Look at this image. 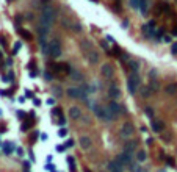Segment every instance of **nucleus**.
Here are the masks:
<instances>
[{
	"mask_svg": "<svg viewBox=\"0 0 177 172\" xmlns=\"http://www.w3.org/2000/svg\"><path fill=\"white\" fill-rule=\"evenodd\" d=\"M56 20V9L52 5H42L41 14H39V23L45 25V27H52Z\"/></svg>",
	"mask_w": 177,
	"mask_h": 172,
	"instance_id": "nucleus-1",
	"label": "nucleus"
},
{
	"mask_svg": "<svg viewBox=\"0 0 177 172\" xmlns=\"http://www.w3.org/2000/svg\"><path fill=\"white\" fill-rule=\"evenodd\" d=\"M63 53V47H61V42L58 38L49 41V45H47V55L52 56V58H60Z\"/></svg>",
	"mask_w": 177,
	"mask_h": 172,
	"instance_id": "nucleus-2",
	"label": "nucleus"
},
{
	"mask_svg": "<svg viewBox=\"0 0 177 172\" xmlns=\"http://www.w3.org/2000/svg\"><path fill=\"white\" fill-rule=\"evenodd\" d=\"M140 85H141L140 74H138V72H130V75L127 77V89H129V92H130L132 96H133V94H136V91H138Z\"/></svg>",
	"mask_w": 177,
	"mask_h": 172,
	"instance_id": "nucleus-3",
	"label": "nucleus"
},
{
	"mask_svg": "<svg viewBox=\"0 0 177 172\" xmlns=\"http://www.w3.org/2000/svg\"><path fill=\"white\" fill-rule=\"evenodd\" d=\"M94 113H96V116L102 121V122H111L113 121V117H111V114H110V111H108V108L107 106H104V105H97L96 108H94Z\"/></svg>",
	"mask_w": 177,
	"mask_h": 172,
	"instance_id": "nucleus-4",
	"label": "nucleus"
},
{
	"mask_svg": "<svg viewBox=\"0 0 177 172\" xmlns=\"http://www.w3.org/2000/svg\"><path fill=\"white\" fill-rule=\"evenodd\" d=\"M107 108H108V111H110V114H111L113 119H118L121 116V113H122V108H121V105L116 100H110V103L107 105Z\"/></svg>",
	"mask_w": 177,
	"mask_h": 172,
	"instance_id": "nucleus-5",
	"label": "nucleus"
},
{
	"mask_svg": "<svg viewBox=\"0 0 177 172\" xmlns=\"http://www.w3.org/2000/svg\"><path fill=\"white\" fill-rule=\"evenodd\" d=\"M100 75L104 78H108V80L113 78V75H115V66L110 64V63H104L100 66Z\"/></svg>",
	"mask_w": 177,
	"mask_h": 172,
	"instance_id": "nucleus-6",
	"label": "nucleus"
},
{
	"mask_svg": "<svg viewBox=\"0 0 177 172\" xmlns=\"http://www.w3.org/2000/svg\"><path fill=\"white\" fill-rule=\"evenodd\" d=\"M133 132H135V127H133V124H132V122H124V124H122V127H121V132H119V135H121V138L127 139L129 136H132V135H133Z\"/></svg>",
	"mask_w": 177,
	"mask_h": 172,
	"instance_id": "nucleus-7",
	"label": "nucleus"
},
{
	"mask_svg": "<svg viewBox=\"0 0 177 172\" xmlns=\"http://www.w3.org/2000/svg\"><path fill=\"white\" fill-rule=\"evenodd\" d=\"M66 94L71 97V99H83L85 96H86V92L82 89V88H67L66 89Z\"/></svg>",
	"mask_w": 177,
	"mask_h": 172,
	"instance_id": "nucleus-8",
	"label": "nucleus"
},
{
	"mask_svg": "<svg viewBox=\"0 0 177 172\" xmlns=\"http://www.w3.org/2000/svg\"><path fill=\"white\" fill-rule=\"evenodd\" d=\"M151 128L155 133H162L165 130V122L160 119H151Z\"/></svg>",
	"mask_w": 177,
	"mask_h": 172,
	"instance_id": "nucleus-9",
	"label": "nucleus"
},
{
	"mask_svg": "<svg viewBox=\"0 0 177 172\" xmlns=\"http://www.w3.org/2000/svg\"><path fill=\"white\" fill-rule=\"evenodd\" d=\"M108 97H110L111 100H116V99L121 97V89H119L115 83H111V85L108 86Z\"/></svg>",
	"mask_w": 177,
	"mask_h": 172,
	"instance_id": "nucleus-10",
	"label": "nucleus"
},
{
	"mask_svg": "<svg viewBox=\"0 0 177 172\" xmlns=\"http://www.w3.org/2000/svg\"><path fill=\"white\" fill-rule=\"evenodd\" d=\"M78 146H80L83 150H89V149L93 147V141H91L89 136L83 135V136H80V139H78Z\"/></svg>",
	"mask_w": 177,
	"mask_h": 172,
	"instance_id": "nucleus-11",
	"label": "nucleus"
},
{
	"mask_svg": "<svg viewBox=\"0 0 177 172\" xmlns=\"http://www.w3.org/2000/svg\"><path fill=\"white\" fill-rule=\"evenodd\" d=\"M115 160L119 161L122 166H127V164H130V161H132V153H129V152H122V153H119Z\"/></svg>",
	"mask_w": 177,
	"mask_h": 172,
	"instance_id": "nucleus-12",
	"label": "nucleus"
},
{
	"mask_svg": "<svg viewBox=\"0 0 177 172\" xmlns=\"http://www.w3.org/2000/svg\"><path fill=\"white\" fill-rule=\"evenodd\" d=\"M86 58H88V61H89V64H97L99 63V60H100V55H99V52L97 50H89L88 53H86Z\"/></svg>",
	"mask_w": 177,
	"mask_h": 172,
	"instance_id": "nucleus-13",
	"label": "nucleus"
},
{
	"mask_svg": "<svg viewBox=\"0 0 177 172\" xmlns=\"http://www.w3.org/2000/svg\"><path fill=\"white\" fill-rule=\"evenodd\" d=\"M69 117L74 119V121H78L82 117V110L78 106H71L69 108Z\"/></svg>",
	"mask_w": 177,
	"mask_h": 172,
	"instance_id": "nucleus-14",
	"label": "nucleus"
},
{
	"mask_svg": "<svg viewBox=\"0 0 177 172\" xmlns=\"http://www.w3.org/2000/svg\"><path fill=\"white\" fill-rule=\"evenodd\" d=\"M136 146H138V141H135V139H130V141H127V143L124 144V152L133 153V152L136 150Z\"/></svg>",
	"mask_w": 177,
	"mask_h": 172,
	"instance_id": "nucleus-15",
	"label": "nucleus"
},
{
	"mask_svg": "<svg viewBox=\"0 0 177 172\" xmlns=\"http://www.w3.org/2000/svg\"><path fill=\"white\" fill-rule=\"evenodd\" d=\"M108 171L110 172H124V166L119 163V161H111V163H108Z\"/></svg>",
	"mask_w": 177,
	"mask_h": 172,
	"instance_id": "nucleus-16",
	"label": "nucleus"
},
{
	"mask_svg": "<svg viewBox=\"0 0 177 172\" xmlns=\"http://www.w3.org/2000/svg\"><path fill=\"white\" fill-rule=\"evenodd\" d=\"M80 50H82L83 53H88L89 50H93L91 41H89V39H82V41H80Z\"/></svg>",
	"mask_w": 177,
	"mask_h": 172,
	"instance_id": "nucleus-17",
	"label": "nucleus"
},
{
	"mask_svg": "<svg viewBox=\"0 0 177 172\" xmlns=\"http://www.w3.org/2000/svg\"><path fill=\"white\" fill-rule=\"evenodd\" d=\"M127 67H129L130 72H138L140 67H141V64H140L138 60H129V61H127Z\"/></svg>",
	"mask_w": 177,
	"mask_h": 172,
	"instance_id": "nucleus-18",
	"label": "nucleus"
},
{
	"mask_svg": "<svg viewBox=\"0 0 177 172\" xmlns=\"http://www.w3.org/2000/svg\"><path fill=\"white\" fill-rule=\"evenodd\" d=\"M165 94L166 96H174L177 94V83H169L165 86Z\"/></svg>",
	"mask_w": 177,
	"mask_h": 172,
	"instance_id": "nucleus-19",
	"label": "nucleus"
},
{
	"mask_svg": "<svg viewBox=\"0 0 177 172\" xmlns=\"http://www.w3.org/2000/svg\"><path fill=\"white\" fill-rule=\"evenodd\" d=\"M149 88H151L152 94H154V92H158V91H160V83H158V80H157V78H152V80L149 81Z\"/></svg>",
	"mask_w": 177,
	"mask_h": 172,
	"instance_id": "nucleus-20",
	"label": "nucleus"
},
{
	"mask_svg": "<svg viewBox=\"0 0 177 172\" xmlns=\"http://www.w3.org/2000/svg\"><path fill=\"white\" fill-rule=\"evenodd\" d=\"M162 139H163L165 143H171V141H173V132L165 128V130L162 132Z\"/></svg>",
	"mask_w": 177,
	"mask_h": 172,
	"instance_id": "nucleus-21",
	"label": "nucleus"
},
{
	"mask_svg": "<svg viewBox=\"0 0 177 172\" xmlns=\"http://www.w3.org/2000/svg\"><path fill=\"white\" fill-rule=\"evenodd\" d=\"M38 34H39V39H41V38H45V36L49 34V27L39 23V27H38Z\"/></svg>",
	"mask_w": 177,
	"mask_h": 172,
	"instance_id": "nucleus-22",
	"label": "nucleus"
},
{
	"mask_svg": "<svg viewBox=\"0 0 177 172\" xmlns=\"http://www.w3.org/2000/svg\"><path fill=\"white\" fill-rule=\"evenodd\" d=\"M71 77H72L75 81H83V75H82V72H78V70H75V69L71 70Z\"/></svg>",
	"mask_w": 177,
	"mask_h": 172,
	"instance_id": "nucleus-23",
	"label": "nucleus"
},
{
	"mask_svg": "<svg viewBox=\"0 0 177 172\" xmlns=\"http://www.w3.org/2000/svg\"><path fill=\"white\" fill-rule=\"evenodd\" d=\"M69 30H72V31H75V33H80V31L83 30V27H82V23H78V22H71Z\"/></svg>",
	"mask_w": 177,
	"mask_h": 172,
	"instance_id": "nucleus-24",
	"label": "nucleus"
},
{
	"mask_svg": "<svg viewBox=\"0 0 177 172\" xmlns=\"http://www.w3.org/2000/svg\"><path fill=\"white\" fill-rule=\"evenodd\" d=\"M13 150H14V146L11 144V141H6V143L3 144V152H5L6 155H9Z\"/></svg>",
	"mask_w": 177,
	"mask_h": 172,
	"instance_id": "nucleus-25",
	"label": "nucleus"
},
{
	"mask_svg": "<svg viewBox=\"0 0 177 172\" xmlns=\"http://www.w3.org/2000/svg\"><path fill=\"white\" fill-rule=\"evenodd\" d=\"M151 94H152V91H151V88H149V86L141 88V97H143V99H147Z\"/></svg>",
	"mask_w": 177,
	"mask_h": 172,
	"instance_id": "nucleus-26",
	"label": "nucleus"
},
{
	"mask_svg": "<svg viewBox=\"0 0 177 172\" xmlns=\"http://www.w3.org/2000/svg\"><path fill=\"white\" fill-rule=\"evenodd\" d=\"M35 125V119H30L28 122H25V124H22V132H28L31 127Z\"/></svg>",
	"mask_w": 177,
	"mask_h": 172,
	"instance_id": "nucleus-27",
	"label": "nucleus"
},
{
	"mask_svg": "<svg viewBox=\"0 0 177 172\" xmlns=\"http://www.w3.org/2000/svg\"><path fill=\"white\" fill-rule=\"evenodd\" d=\"M146 158H147V153H146V150H140V152L136 153V160H138L140 163L146 161Z\"/></svg>",
	"mask_w": 177,
	"mask_h": 172,
	"instance_id": "nucleus-28",
	"label": "nucleus"
},
{
	"mask_svg": "<svg viewBox=\"0 0 177 172\" xmlns=\"http://www.w3.org/2000/svg\"><path fill=\"white\" fill-rule=\"evenodd\" d=\"M19 34H20L24 39H27V41H30V39H31V34H30L28 31H25L24 28H19Z\"/></svg>",
	"mask_w": 177,
	"mask_h": 172,
	"instance_id": "nucleus-29",
	"label": "nucleus"
},
{
	"mask_svg": "<svg viewBox=\"0 0 177 172\" xmlns=\"http://www.w3.org/2000/svg\"><path fill=\"white\" fill-rule=\"evenodd\" d=\"M162 9H163V13L171 14V6H169V3H162Z\"/></svg>",
	"mask_w": 177,
	"mask_h": 172,
	"instance_id": "nucleus-30",
	"label": "nucleus"
},
{
	"mask_svg": "<svg viewBox=\"0 0 177 172\" xmlns=\"http://www.w3.org/2000/svg\"><path fill=\"white\" fill-rule=\"evenodd\" d=\"M20 47H22V42H16V45L13 47V55H16V53L20 50Z\"/></svg>",
	"mask_w": 177,
	"mask_h": 172,
	"instance_id": "nucleus-31",
	"label": "nucleus"
},
{
	"mask_svg": "<svg viewBox=\"0 0 177 172\" xmlns=\"http://www.w3.org/2000/svg\"><path fill=\"white\" fill-rule=\"evenodd\" d=\"M144 113H146V114L152 119V116H154V110H152L151 106H146V108H144Z\"/></svg>",
	"mask_w": 177,
	"mask_h": 172,
	"instance_id": "nucleus-32",
	"label": "nucleus"
},
{
	"mask_svg": "<svg viewBox=\"0 0 177 172\" xmlns=\"http://www.w3.org/2000/svg\"><path fill=\"white\" fill-rule=\"evenodd\" d=\"M132 172H143V169L140 168V166H136V164H130V168H129Z\"/></svg>",
	"mask_w": 177,
	"mask_h": 172,
	"instance_id": "nucleus-33",
	"label": "nucleus"
},
{
	"mask_svg": "<svg viewBox=\"0 0 177 172\" xmlns=\"http://www.w3.org/2000/svg\"><path fill=\"white\" fill-rule=\"evenodd\" d=\"M61 25H63V27H66V28L69 30V27H71V20H67V19L64 17V19H61Z\"/></svg>",
	"mask_w": 177,
	"mask_h": 172,
	"instance_id": "nucleus-34",
	"label": "nucleus"
},
{
	"mask_svg": "<svg viewBox=\"0 0 177 172\" xmlns=\"http://www.w3.org/2000/svg\"><path fill=\"white\" fill-rule=\"evenodd\" d=\"M130 6L135 8V9H138L140 8V0H130Z\"/></svg>",
	"mask_w": 177,
	"mask_h": 172,
	"instance_id": "nucleus-35",
	"label": "nucleus"
},
{
	"mask_svg": "<svg viewBox=\"0 0 177 172\" xmlns=\"http://www.w3.org/2000/svg\"><path fill=\"white\" fill-rule=\"evenodd\" d=\"M100 47H102L105 52H108V53H110V49H108V44H107V41H100Z\"/></svg>",
	"mask_w": 177,
	"mask_h": 172,
	"instance_id": "nucleus-36",
	"label": "nucleus"
},
{
	"mask_svg": "<svg viewBox=\"0 0 177 172\" xmlns=\"http://www.w3.org/2000/svg\"><path fill=\"white\" fill-rule=\"evenodd\" d=\"M14 80V72H8V75H6V81H13Z\"/></svg>",
	"mask_w": 177,
	"mask_h": 172,
	"instance_id": "nucleus-37",
	"label": "nucleus"
},
{
	"mask_svg": "<svg viewBox=\"0 0 177 172\" xmlns=\"http://www.w3.org/2000/svg\"><path fill=\"white\" fill-rule=\"evenodd\" d=\"M52 114H55V116H61V110H60V108H53V110H52Z\"/></svg>",
	"mask_w": 177,
	"mask_h": 172,
	"instance_id": "nucleus-38",
	"label": "nucleus"
},
{
	"mask_svg": "<svg viewBox=\"0 0 177 172\" xmlns=\"http://www.w3.org/2000/svg\"><path fill=\"white\" fill-rule=\"evenodd\" d=\"M165 160H166V163H168L169 166H174V160H173L171 157H165Z\"/></svg>",
	"mask_w": 177,
	"mask_h": 172,
	"instance_id": "nucleus-39",
	"label": "nucleus"
},
{
	"mask_svg": "<svg viewBox=\"0 0 177 172\" xmlns=\"http://www.w3.org/2000/svg\"><path fill=\"white\" fill-rule=\"evenodd\" d=\"M25 97H28V99H33V91L27 89V91H25Z\"/></svg>",
	"mask_w": 177,
	"mask_h": 172,
	"instance_id": "nucleus-40",
	"label": "nucleus"
},
{
	"mask_svg": "<svg viewBox=\"0 0 177 172\" xmlns=\"http://www.w3.org/2000/svg\"><path fill=\"white\" fill-rule=\"evenodd\" d=\"M58 135H60V136L63 138V136H66V135H67V130H66V128H61V130L58 132Z\"/></svg>",
	"mask_w": 177,
	"mask_h": 172,
	"instance_id": "nucleus-41",
	"label": "nucleus"
},
{
	"mask_svg": "<svg viewBox=\"0 0 177 172\" xmlns=\"http://www.w3.org/2000/svg\"><path fill=\"white\" fill-rule=\"evenodd\" d=\"M171 52H173L174 55H177V42H174V44L171 45Z\"/></svg>",
	"mask_w": 177,
	"mask_h": 172,
	"instance_id": "nucleus-42",
	"label": "nucleus"
},
{
	"mask_svg": "<svg viewBox=\"0 0 177 172\" xmlns=\"http://www.w3.org/2000/svg\"><path fill=\"white\" fill-rule=\"evenodd\" d=\"M44 77H45V80H47V81H50V80H53V74L50 75L49 72H45V75H44Z\"/></svg>",
	"mask_w": 177,
	"mask_h": 172,
	"instance_id": "nucleus-43",
	"label": "nucleus"
},
{
	"mask_svg": "<svg viewBox=\"0 0 177 172\" xmlns=\"http://www.w3.org/2000/svg\"><path fill=\"white\" fill-rule=\"evenodd\" d=\"M33 103H35V106H39L41 105V100L39 99H33Z\"/></svg>",
	"mask_w": 177,
	"mask_h": 172,
	"instance_id": "nucleus-44",
	"label": "nucleus"
},
{
	"mask_svg": "<svg viewBox=\"0 0 177 172\" xmlns=\"http://www.w3.org/2000/svg\"><path fill=\"white\" fill-rule=\"evenodd\" d=\"M72 146H74V139H69L67 144H66V147H72Z\"/></svg>",
	"mask_w": 177,
	"mask_h": 172,
	"instance_id": "nucleus-45",
	"label": "nucleus"
},
{
	"mask_svg": "<svg viewBox=\"0 0 177 172\" xmlns=\"http://www.w3.org/2000/svg\"><path fill=\"white\" fill-rule=\"evenodd\" d=\"M27 67H28V69H33V67H35V61H30V64H28Z\"/></svg>",
	"mask_w": 177,
	"mask_h": 172,
	"instance_id": "nucleus-46",
	"label": "nucleus"
},
{
	"mask_svg": "<svg viewBox=\"0 0 177 172\" xmlns=\"http://www.w3.org/2000/svg\"><path fill=\"white\" fill-rule=\"evenodd\" d=\"M0 96H8V91H5V89H0Z\"/></svg>",
	"mask_w": 177,
	"mask_h": 172,
	"instance_id": "nucleus-47",
	"label": "nucleus"
},
{
	"mask_svg": "<svg viewBox=\"0 0 177 172\" xmlns=\"http://www.w3.org/2000/svg\"><path fill=\"white\" fill-rule=\"evenodd\" d=\"M122 27L127 28V27H129V20H124V22H122Z\"/></svg>",
	"mask_w": 177,
	"mask_h": 172,
	"instance_id": "nucleus-48",
	"label": "nucleus"
},
{
	"mask_svg": "<svg viewBox=\"0 0 177 172\" xmlns=\"http://www.w3.org/2000/svg\"><path fill=\"white\" fill-rule=\"evenodd\" d=\"M58 124H60V125H66V121H64V119H60Z\"/></svg>",
	"mask_w": 177,
	"mask_h": 172,
	"instance_id": "nucleus-49",
	"label": "nucleus"
},
{
	"mask_svg": "<svg viewBox=\"0 0 177 172\" xmlns=\"http://www.w3.org/2000/svg\"><path fill=\"white\" fill-rule=\"evenodd\" d=\"M47 103H49V105H53V103H55V100H53V99H49V100H47Z\"/></svg>",
	"mask_w": 177,
	"mask_h": 172,
	"instance_id": "nucleus-50",
	"label": "nucleus"
},
{
	"mask_svg": "<svg viewBox=\"0 0 177 172\" xmlns=\"http://www.w3.org/2000/svg\"><path fill=\"white\" fill-rule=\"evenodd\" d=\"M107 39H108V41H111V42H113V44H115V42H116V41H115V39H113V38H111V36H107Z\"/></svg>",
	"mask_w": 177,
	"mask_h": 172,
	"instance_id": "nucleus-51",
	"label": "nucleus"
},
{
	"mask_svg": "<svg viewBox=\"0 0 177 172\" xmlns=\"http://www.w3.org/2000/svg\"><path fill=\"white\" fill-rule=\"evenodd\" d=\"M36 136H38V133H36V132H35V133H33V135H31V139H33V141H35V139H36Z\"/></svg>",
	"mask_w": 177,
	"mask_h": 172,
	"instance_id": "nucleus-52",
	"label": "nucleus"
},
{
	"mask_svg": "<svg viewBox=\"0 0 177 172\" xmlns=\"http://www.w3.org/2000/svg\"><path fill=\"white\" fill-rule=\"evenodd\" d=\"M47 2H50V0H41V3H47Z\"/></svg>",
	"mask_w": 177,
	"mask_h": 172,
	"instance_id": "nucleus-53",
	"label": "nucleus"
},
{
	"mask_svg": "<svg viewBox=\"0 0 177 172\" xmlns=\"http://www.w3.org/2000/svg\"><path fill=\"white\" fill-rule=\"evenodd\" d=\"M0 58H3V53H2V52H0Z\"/></svg>",
	"mask_w": 177,
	"mask_h": 172,
	"instance_id": "nucleus-54",
	"label": "nucleus"
},
{
	"mask_svg": "<svg viewBox=\"0 0 177 172\" xmlns=\"http://www.w3.org/2000/svg\"><path fill=\"white\" fill-rule=\"evenodd\" d=\"M93 2H94V3H97V2H99V0H93Z\"/></svg>",
	"mask_w": 177,
	"mask_h": 172,
	"instance_id": "nucleus-55",
	"label": "nucleus"
},
{
	"mask_svg": "<svg viewBox=\"0 0 177 172\" xmlns=\"http://www.w3.org/2000/svg\"><path fill=\"white\" fill-rule=\"evenodd\" d=\"M176 28H177V25H176Z\"/></svg>",
	"mask_w": 177,
	"mask_h": 172,
	"instance_id": "nucleus-56",
	"label": "nucleus"
}]
</instances>
